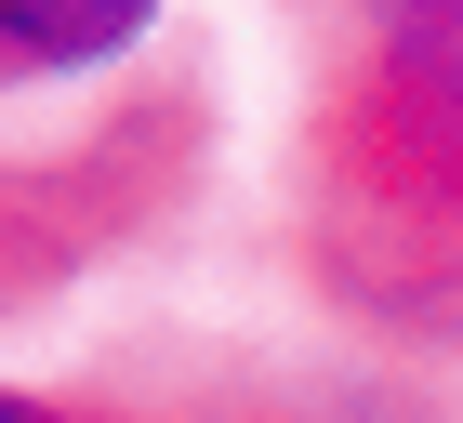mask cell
<instances>
[{
  "mask_svg": "<svg viewBox=\"0 0 463 423\" xmlns=\"http://www.w3.org/2000/svg\"><path fill=\"white\" fill-rule=\"evenodd\" d=\"M0 423H331V410H107V397H14L0 384Z\"/></svg>",
  "mask_w": 463,
  "mask_h": 423,
  "instance_id": "cell-3",
  "label": "cell"
},
{
  "mask_svg": "<svg viewBox=\"0 0 463 423\" xmlns=\"http://www.w3.org/2000/svg\"><path fill=\"white\" fill-rule=\"evenodd\" d=\"M159 27V0H0V80H67L107 67Z\"/></svg>",
  "mask_w": 463,
  "mask_h": 423,
  "instance_id": "cell-2",
  "label": "cell"
},
{
  "mask_svg": "<svg viewBox=\"0 0 463 423\" xmlns=\"http://www.w3.org/2000/svg\"><path fill=\"white\" fill-rule=\"evenodd\" d=\"M305 265L371 331L463 344V0H331L305 106Z\"/></svg>",
  "mask_w": 463,
  "mask_h": 423,
  "instance_id": "cell-1",
  "label": "cell"
}]
</instances>
